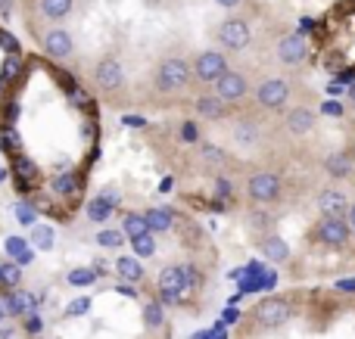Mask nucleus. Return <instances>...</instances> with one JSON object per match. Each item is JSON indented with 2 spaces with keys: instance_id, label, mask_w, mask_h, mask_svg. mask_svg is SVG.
Returning a JSON list of instances; mask_svg holds the SVG:
<instances>
[{
  "instance_id": "1",
  "label": "nucleus",
  "mask_w": 355,
  "mask_h": 339,
  "mask_svg": "<svg viewBox=\"0 0 355 339\" xmlns=\"http://www.w3.org/2000/svg\"><path fill=\"white\" fill-rule=\"evenodd\" d=\"M193 87V75H190V59L178 53L162 56L153 66V91L159 97H181Z\"/></svg>"
},
{
  "instance_id": "2",
  "label": "nucleus",
  "mask_w": 355,
  "mask_h": 339,
  "mask_svg": "<svg viewBox=\"0 0 355 339\" xmlns=\"http://www.w3.org/2000/svg\"><path fill=\"white\" fill-rule=\"evenodd\" d=\"M293 91L296 87H293V81H290L287 75H265V78H259L256 84H252L250 100L265 112H281V109H287L290 106Z\"/></svg>"
},
{
  "instance_id": "3",
  "label": "nucleus",
  "mask_w": 355,
  "mask_h": 339,
  "mask_svg": "<svg viewBox=\"0 0 355 339\" xmlns=\"http://www.w3.org/2000/svg\"><path fill=\"white\" fill-rule=\"evenodd\" d=\"M215 41H218V50L221 53H243L246 47L252 44V25L246 16L240 12H231L218 22L215 28Z\"/></svg>"
},
{
  "instance_id": "4",
  "label": "nucleus",
  "mask_w": 355,
  "mask_h": 339,
  "mask_svg": "<svg viewBox=\"0 0 355 339\" xmlns=\"http://www.w3.org/2000/svg\"><path fill=\"white\" fill-rule=\"evenodd\" d=\"M212 93L221 100V103L231 106V109H237V106H243L246 100H250L252 81H250V75H246L243 68L227 66L225 72H221V78L212 84Z\"/></svg>"
},
{
  "instance_id": "5",
  "label": "nucleus",
  "mask_w": 355,
  "mask_h": 339,
  "mask_svg": "<svg viewBox=\"0 0 355 339\" xmlns=\"http://www.w3.org/2000/svg\"><path fill=\"white\" fill-rule=\"evenodd\" d=\"M281 196H284V181L275 172L259 168V172H252L246 178V199L252 205H275Z\"/></svg>"
},
{
  "instance_id": "6",
  "label": "nucleus",
  "mask_w": 355,
  "mask_h": 339,
  "mask_svg": "<svg viewBox=\"0 0 355 339\" xmlns=\"http://www.w3.org/2000/svg\"><path fill=\"white\" fill-rule=\"evenodd\" d=\"M227 66H231V62H227V53H221V50H200V53L190 59L193 84L196 87H212Z\"/></svg>"
},
{
  "instance_id": "7",
  "label": "nucleus",
  "mask_w": 355,
  "mask_h": 339,
  "mask_svg": "<svg viewBox=\"0 0 355 339\" xmlns=\"http://www.w3.org/2000/svg\"><path fill=\"white\" fill-rule=\"evenodd\" d=\"M91 78H94V87H97L100 93L112 97V93H122L125 91L128 75H125V66L119 62V56H100V59L94 62Z\"/></svg>"
},
{
  "instance_id": "8",
  "label": "nucleus",
  "mask_w": 355,
  "mask_h": 339,
  "mask_svg": "<svg viewBox=\"0 0 355 339\" xmlns=\"http://www.w3.org/2000/svg\"><path fill=\"white\" fill-rule=\"evenodd\" d=\"M252 318L259 321V327L277 330V327H284L287 321H293V305H290L287 299H281V296H268V299H262V302L252 309Z\"/></svg>"
},
{
  "instance_id": "9",
  "label": "nucleus",
  "mask_w": 355,
  "mask_h": 339,
  "mask_svg": "<svg viewBox=\"0 0 355 339\" xmlns=\"http://www.w3.org/2000/svg\"><path fill=\"white\" fill-rule=\"evenodd\" d=\"M275 56H277V62H281V66H287V68L302 66V62L309 59V41L300 35V31H287V35L277 37Z\"/></svg>"
},
{
  "instance_id": "10",
  "label": "nucleus",
  "mask_w": 355,
  "mask_h": 339,
  "mask_svg": "<svg viewBox=\"0 0 355 339\" xmlns=\"http://www.w3.org/2000/svg\"><path fill=\"white\" fill-rule=\"evenodd\" d=\"M41 47L50 59L69 62L75 56V37H72V31H66L62 25H53V28H47L41 35Z\"/></svg>"
},
{
  "instance_id": "11",
  "label": "nucleus",
  "mask_w": 355,
  "mask_h": 339,
  "mask_svg": "<svg viewBox=\"0 0 355 339\" xmlns=\"http://www.w3.org/2000/svg\"><path fill=\"white\" fill-rule=\"evenodd\" d=\"M315 240L321 243V246L327 249H346L352 240L349 228H346L343 218H318V224H315Z\"/></svg>"
},
{
  "instance_id": "12",
  "label": "nucleus",
  "mask_w": 355,
  "mask_h": 339,
  "mask_svg": "<svg viewBox=\"0 0 355 339\" xmlns=\"http://www.w3.org/2000/svg\"><path fill=\"white\" fill-rule=\"evenodd\" d=\"M349 193L343 190V187L337 184H327L318 190V196H315V205H318L321 218H343L346 209H349Z\"/></svg>"
},
{
  "instance_id": "13",
  "label": "nucleus",
  "mask_w": 355,
  "mask_h": 339,
  "mask_svg": "<svg viewBox=\"0 0 355 339\" xmlns=\"http://www.w3.org/2000/svg\"><path fill=\"white\" fill-rule=\"evenodd\" d=\"M315 125H318V116H315L312 106L306 103H296V106H287V112H284V131L293 137H306L315 131Z\"/></svg>"
},
{
  "instance_id": "14",
  "label": "nucleus",
  "mask_w": 355,
  "mask_h": 339,
  "mask_svg": "<svg viewBox=\"0 0 355 339\" xmlns=\"http://www.w3.org/2000/svg\"><path fill=\"white\" fill-rule=\"evenodd\" d=\"M231 143L237 149H259L262 147V125L256 118H237V122L227 128Z\"/></svg>"
},
{
  "instance_id": "15",
  "label": "nucleus",
  "mask_w": 355,
  "mask_h": 339,
  "mask_svg": "<svg viewBox=\"0 0 355 339\" xmlns=\"http://www.w3.org/2000/svg\"><path fill=\"white\" fill-rule=\"evenodd\" d=\"M324 174L340 184V181H352L355 178V162L346 149H334V153L324 156Z\"/></svg>"
},
{
  "instance_id": "16",
  "label": "nucleus",
  "mask_w": 355,
  "mask_h": 339,
  "mask_svg": "<svg viewBox=\"0 0 355 339\" xmlns=\"http://www.w3.org/2000/svg\"><path fill=\"white\" fill-rule=\"evenodd\" d=\"M193 112L206 122H225V118H231L234 109L227 103H221L215 93H200V97H193Z\"/></svg>"
},
{
  "instance_id": "17",
  "label": "nucleus",
  "mask_w": 355,
  "mask_h": 339,
  "mask_svg": "<svg viewBox=\"0 0 355 339\" xmlns=\"http://www.w3.org/2000/svg\"><path fill=\"white\" fill-rule=\"evenodd\" d=\"M159 293H162V299L166 302H178V299L184 296V277H181V265H168V268H162L159 271Z\"/></svg>"
},
{
  "instance_id": "18",
  "label": "nucleus",
  "mask_w": 355,
  "mask_h": 339,
  "mask_svg": "<svg viewBox=\"0 0 355 339\" xmlns=\"http://www.w3.org/2000/svg\"><path fill=\"white\" fill-rule=\"evenodd\" d=\"M259 249H262V255L268 262H275V265H284V262H290V255H293L281 234H265L262 240H259Z\"/></svg>"
},
{
  "instance_id": "19",
  "label": "nucleus",
  "mask_w": 355,
  "mask_h": 339,
  "mask_svg": "<svg viewBox=\"0 0 355 339\" xmlns=\"http://www.w3.org/2000/svg\"><path fill=\"white\" fill-rule=\"evenodd\" d=\"M37 10H41V16L50 19V22H62V19L72 16L75 0H37Z\"/></svg>"
},
{
  "instance_id": "20",
  "label": "nucleus",
  "mask_w": 355,
  "mask_h": 339,
  "mask_svg": "<svg viewBox=\"0 0 355 339\" xmlns=\"http://www.w3.org/2000/svg\"><path fill=\"white\" fill-rule=\"evenodd\" d=\"M144 221H147L150 234H168L175 228V215L168 209H147L144 212Z\"/></svg>"
},
{
  "instance_id": "21",
  "label": "nucleus",
  "mask_w": 355,
  "mask_h": 339,
  "mask_svg": "<svg viewBox=\"0 0 355 339\" xmlns=\"http://www.w3.org/2000/svg\"><path fill=\"white\" fill-rule=\"evenodd\" d=\"M116 274L125 280V284H141V280H144L141 259H135V255H122V259L116 262Z\"/></svg>"
},
{
  "instance_id": "22",
  "label": "nucleus",
  "mask_w": 355,
  "mask_h": 339,
  "mask_svg": "<svg viewBox=\"0 0 355 339\" xmlns=\"http://www.w3.org/2000/svg\"><path fill=\"white\" fill-rule=\"evenodd\" d=\"M6 253L16 265H28L31 262V243L22 240V237H6Z\"/></svg>"
},
{
  "instance_id": "23",
  "label": "nucleus",
  "mask_w": 355,
  "mask_h": 339,
  "mask_svg": "<svg viewBox=\"0 0 355 339\" xmlns=\"http://www.w3.org/2000/svg\"><path fill=\"white\" fill-rule=\"evenodd\" d=\"M50 187H53V193H60V196H75V190H78V178H75L72 172H62L50 181Z\"/></svg>"
},
{
  "instance_id": "24",
  "label": "nucleus",
  "mask_w": 355,
  "mask_h": 339,
  "mask_svg": "<svg viewBox=\"0 0 355 339\" xmlns=\"http://www.w3.org/2000/svg\"><path fill=\"white\" fill-rule=\"evenodd\" d=\"M53 240H56V237H53V230H50L47 228V224H31V246H35V249H53Z\"/></svg>"
},
{
  "instance_id": "25",
  "label": "nucleus",
  "mask_w": 355,
  "mask_h": 339,
  "mask_svg": "<svg viewBox=\"0 0 355 339\" xmlns=\"http://www.w3.org/2000/svg\"><path fill=\"white\" fill-rule=\"evenodd\" d=\"M131 246H135V259H150L156 253V240L153 234H141V237H131Z\"/></svg>"
},
{
  "instance_id": "26",
  "label": "nucleus",
  "mask_w": 355,
  "mask_h": 339,
  "mask_svg": "<svg viewBox=\"0 0 355 339\" xmlns=\"http://www.w3.org/2000/svg\"><path fill=\"white\" fill-rule=\"evenodd\" d=\"M31 305H35L31 293H12V296L6 299V315H25Z\"/></svg>"
},
{
  "instance_id": "27",
  "label": "nucleus",
  "mask_w": 355,
  "mask_h": 339,
  "mask_svg": "<svg viewBox=\"0 0 355 339\" xmlns=\"http://www.w3.org/2000/svg\"><path fill=\"white\" fill-rule=\"evenodd\" d=\"M110 215H112V205H106L100 196L87 203V218H91V221H106Z\"/></svg>"
},
{
  "instance_id": "28",
  "label": "nucleus",
  "mask_w": 355,
  "mask_h": 339,
  "mask_svg": "<svg viewBox=\"0 0 355 339\" xmlns=\"http://www.w3.org/2000/svg\"><path fill=\"white\" fill-rule=\"evenodd\" d=\"M19 280H22V271H19L16 262H6V265H0V284L19 286Z\"/></svg>"
},
{
  "instance_id": "29",
  "label": "nucleus",
  "mask_w": 355,
  "mask_h": 339,
  "mask_svg": "<svg viewBox=\"0 0 355 339\" xmlns=\"http://www.w3.org/2000/svg\"><path fill=\"white\" fill-rule=\"evenodd\" d=\"M97 243H100L103 249H119V246L125 243V234H122V230H100V234H97Z\"/></svg>"
},
{
  "instance_id": "30",
  "label": "nucleus",
  "mask_w": 355,
  "mask_h": 339,
  "mask_svg": "<svg viewBox=\"0 0 355 339\" xmlns=\"http://www.w3.org/2000/svg\"><path fill=\"white\" fill-rule=\"evenodd\" d=\"M144 324H147L150 330L162 327V305L159 302H153V305H147V309H144Z\"/></svg>"
},
{
  "instance_id": "31",
  "label": "nucleus",
  "mask_w": 355,
  "mask_h": 339,
  "mask_svg": "<svg viewBox=\"0 0 355 339\" xmlns=\"http://www.w3.org/2000/svg\"><path fill=\"white\" fill-rule=\"evenodd\" d=\"M125 234H128V237L147 234V221H144V215H128V218H125Z\"/></svg>"
},
{
  "instance_id": "32",
  "label": "nucleus",
  "mask_w": 355,
  "mask_h": 339,
  "mask_svg": "<svg viewBox=\"0 0 355 339\" xmlns=\"http://www.w3.org/2000/svg\"><path fill=\"white\" fill-rule=\"evenodd\" d=\"M16 218H19V224H25V228H31V224H37V212L31 209V205H25V203H19L16 209Z\"/></svg>"
},
{
  "instance_id": "33",
  "label": "nucleus",
  "mask_w": 355,
  "mask_h": 339,
  "mask_svg": "<svg viewBox=\"0 0 355 339\" xmlns=\"http://www.w3.org/2000/svg\"><path fill=\"white\" fill-rule=\"evenodd\" d=\"M94 277H97L94 271H72V274H69V284L85 286V284H94Z\"/></svg>"
},
{
  "instance_id": "34",
  "label": "nucleus",
  "mask_w": 355,
  "mask_h": 339,
  "mask_svg": "<svg viewBox=\"0 0 355 339\" xmlns=\"http://www.w3.org/2000/svg\"><path fill=\"white\" fill-rule=\"evenodd\" d=\"M202 159H206V162H215V165H221V162H227V156L221 153L218 147H202Z\"/></svg>"
},
{
  "instance_id": "35",
  "label": "nucleus",
  "mask_w": 355,
  "mask_h": 339,
  "mask_svg": "<svg viewBox=\"0 0 355 339\" xmlns=\"http://www.w3.org/2000/svg\"><path fill=\"white\" fill-rule=\"evenodd\" d=\"M215 3L225 6V10H234V12H237V10H243V6L250 3V0H215Z\"/></svg>"
},
{
  "instance_id": "36",
  "label": "nucleus",
  "mask_w": 355,
  "mask_h": 339,
  "mask_svg": "<svg viewBox=\"0 0 355 339\" xmlns=\"http://www.w3.org/2000/svg\"><path fill=\"white\" fill-rule=\"evenodd\" d=\"M343 221H346V228H349V234L355 237V203H349V209H346Z\"/></svg>"
},
{
  "instance_id": "37",
  "label": "nucleus",
  "mask_w": 355,
  "mask_h": 339,
  "mask_svg": "<svg viewBox=\"0 0 355 339\" xmlns=\"http://www.w3.org/2000/svg\"><path fill=\"white\" fill-rule=\"evenodd\" d=\"M25 327H28L31 333H37V330H41V318H37V315H31V318H28V324H25Z\"/></svg>"
},
{
  "instance_id": "38",
  "label": "nucleus",
  "mask_w": 355,
  "mask_h": 339,
  "mask_svg": "<svg viewBox=\"0 0 355 339\" xmlns=\"http://www.w3.org/2000/svg\"><path fill=\"white\" fill-rule=\"evenodd\" d=\"M87 305H91V302H87V299H81V302H75L72 309H69V315H78V311H87Z\"/></svg>"
},
{
  "instance_id": "39",
  "label": "nucleus",
  "mask_w": 355,
  "mask_h": 339,
  "mask_svg": "<svg viewBox=\"0 0 355 339\" xmlns=\"http://www.w3.org/2000/svg\"><path fill=\"white\" fill-rule=\"evenodd\" d=\"M346 153L352 156V162H355V131L349 134V140H346Z\"/></svg>"
},
{
  "instance_id": "40",
  "label": "nucleus",
  "mask_w": 355,
  "mask_h": 339,
  "mask_svg": "<svg viewBox=\"0 0 355 339\" xmlns=\"http://www.w3.org/2000/svg\"><path fill=\"white\" fill-rule=\"evenodd\" d=\"M349 112L355 116V91H352V97H349Z\"/></svg>"
},
{
  "instance_id": "41",
  "label": "nucleus",
  "mask_w": 355,
  "mask_h": 339,
  "mask_svg": "<svg viewBox=\"0 0 355 339\" xmlns=\"http://www.w3.org/2000/svg\"><path fill=\"white\" fill-rule=\"evenodd\" d=\"M6 6H10V0H0V10H6Z\"/></svg>"
},
{
  "instance_id": "42",
  "label": "nucleus",
  "mask_w": 355,
  "mask_h": 339,
  "mask_svg": "<svg viewBox=\"0 0 355 339\" xmlns=\"http://www.w3.org/2000/svg\"><path fill=\"white\" fill-rule=\"evenodd\" d=\"M6 178V172H3V168H0V181H3Z\"/></svg>"
}]
</instances>
